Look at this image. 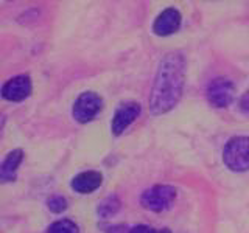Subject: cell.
<instances>
[{
    "label": "cell",
    "instance_id": "cell-1",
    "mask_svg": "<svg viewBox=\"0 0 249 233\" xmlns=\"http://www.w3.org/2000/svg\"><path fill=\"white\" fill-rule=\"evenodd\" d=\"M184 58L179 53H170L160 61L150 100L154 115L168 112L178 104L184 87Z\"/></svg>",
    "mask_w": 249,
    "mask_h": 233
},
{
    "label": "cell",
    "instance_id": "cell-2",
    "mask_svg": "<svg viewBox=\"0 0 249 233\" xmlns=\"http://www.w3.org/2000/svg\"><path fill=\"white\" fill-rule=\"evenodd\" d=\"M223 159L232 171L249 169V137L231 138L224 148Z\"/></svg>",
    "mask_w": 249,
    "mask_h": 233
},
{
    "label": "cell",
    "instance_id": "cell-3",
    "mask_svg": "<svg viewBox=\"0 0 249 233\" xmlns=\"http://www.w3.org/2000/svg\"><path fill=\"white\" fill-rule=\"evenodd\" d=\"M176 198V190L170 185H154L150 190H146L140 202L142 205L151 212H162V210H167L171 202Z\"/></svg>",
    "mask_w": 249,
    "mask_h": 233
},
{
    "label": "cell",
    "instance_id": "cell-4",
    "mask_svg": "<svg viewBox=\"0 0 249 233\" xmlns=\"http://www.w3.org/2000/svg\"><path fill=\"white\" fill-rule=\"evenodd\" d=\"M103 101L101 98L93 92H84L81 93L80 97L76 98L75 104H73V116L76 121L80 123H88L90 121L93 116H95L100 109Z\"/></svg>",
    "mask_w": 249,
    "mask_h": 233
},
{
    "label": "cell",
    "instance_id": "cell-5",
    "mask_svg": "<svg viewBox=\"0 0 249 233\" xmlns=\"http://www.w3.org/2000/svg\"><path fill=\"white\" fill-rule=\"evenodd\" d=\"M207 100L216 107H226L233 100V84L226 78H216L207 85Z\"/></svg>",
    "mask_w": 249,
    "mask_h": 233
},
{
    "label": "cell",
    "instance_id": "cell-6",
    "mask_svg": "<svg viewBox=\"0 0 249 233\" xmlns=\"http://www.w3.org/2000/svg\"><path fill=\"white\" fill-rule=\"evenodd\" d=\"M31 93V80L27 75H19L6 81L2 87V95L8 101H22Z\"/></svg>",
    "mask_w": 249,
    "mask_h": 233
},
{
    "label": "cell",
    "instance_id": "cell-7",
    "mask_svg": "<svg viewBox=\"0 0 249 233\" xmlns=\"http://www.w3.org/2000/svg\"><path fill=\"white\" fill-rule=\"evenodd\" d=\"M179 27H181V14L175 8H167L154 20L153 31L158 36H168L178 31Z\"/></svg>",
    "mask_w": 249,
    "mask_h": 233
},
{
    "label": "cell",
    "instance_id": "cell-8",
    "mask_svg": "<svg viewBox=\"0 0 249 233\" xmlns=\"http://www.w3.org/2000/svg\"><path fill=\"white\" fill-rule=\"evenodd\" d=\"M140 114V104L131 101V103H124L122 104L114 115L112 120V132L115 135L122 134V132L126 129L129 124L137 118V115Z\"/></svg>",
    "mask_w": 249,
    "mask_h": 233
},
{
    "label": "cell",
    "instance_id": "cell-9",
    "mask_svg": "<svg viewBox=\"0 0 249 233\" xmlns=\"http://www.w3.org/2000/svg\"><path fill=\"white\" fill-rule=\"evenodd\" d=\"M101 179L103 177H101L98 171H84V173L73 177L72 188L78 193L88 194V193H92L98 188L101 185Z\"/></svg>",
    "mask_w": 249,
    "mask_h": 233
},
{
    "label": "cell",
    "instance_id": "cell-10",
    "mask_svg": "<svg viewBox=\"0 0 249 233\" xmlns=\"http://www.w3.org/2000/svg\"><path fill=\"white\" fill-rule=\"evenodd\" d=\"M23 159L22 150H14L6 155L2 166H0V179L3 182H10L16 179V171H18L20 162Z\"/></svg>",
    "mask_w": 249,
    "mask_h": 233
},
{
    "label": "cell",
    "instance_id": "cell-11",
    "mask_svg": "<svg viewBox=\"0 0 249 233\" xmlns=\"http://www.w3.org/2000/svg\"><path fill=\"white\" fill-rule=\"evenodd\" d=\"M119 208H120V200H119V198H117V196H109V198H106L100 204L98 213L103 216V217H107V216L114 215Z\"/></svg>",
    "mask_w": 249,
    "mask_h": 233
},
{
    "label": "cell",
    "instance_id": "cell-12",
    "mask_svg": "<svg viewBox=\"0 0 249 233\" xmlns=\"http://www.w3.org/2000/svg\"><path fill=\"white\" fill-rule=\"evenodd\" d=\"M47 233H78V227L75 225V222L69 221V219H61L53 222Z\"/></svg>",
    "mask_w": 249,
    "mask_h": 233
},
{
    "label": "cell",
    "instance_id": "cell-13",
    "mask_svg": "<svg viewBox=\"0 0 249 233\" xmlns=\"http://www.w3.org/2000/svg\"><path fill=\"white\" fill-rule=\"evenodd\" d=\"M47 205H49V208L52 210L53 213H61V212H64V210L67 208V200L62 196H53V198L49 199Z\"/></svg>",
    "mask_w": 249,
    "mask_h": 233
},
{
    "label": "cell",
    "instance_id": "cell-14",
    "mask_svg": "<svg viewBox=\"0 0 249 233\" xmlns=\"http://www.w3.org/2000/svg\"><path fill=\"white\" fill-rule=\"evenodd\" d=\"M129 233H159V232L151 229V227H148V225H136V227L131 229Z\"/></svg>",
    "mask_w": 249,
    "mask_h": 233
},
{
    "label": "cell",
    "instance_id": "cell-15",
    "mask_svg": "<svg viewBox=\"0 0 249 233\" xmlns=\"http://www.w3.org/2000/svg\"><path fill=\"white\" fill-rule=\"evenodd\" d=\"M240 107L245 114H249V92H246L240 100Z\"/></svg>",
    "mask_w": 249,
    "mask_h": 233
}]
</instances>
